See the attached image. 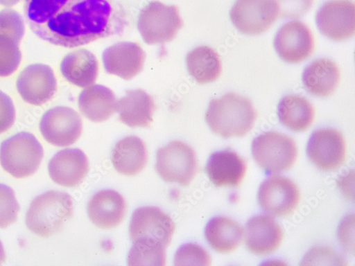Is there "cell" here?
<instances>
[{
    "mask_svg": "<svg viewBox=\"0 0 355 266\" xmlns=\"http://www.w3.org/2000/svg\"><path fill=\"white\" fill-rule=\"evenodd\" d=\"M283 238L282 228L270 216L253 217L246 224V246L255 255L266 256L275 252L281 245Z\"/></svg>",
    "mask_w": 355,
    "mask_h": 266,
    "instance_id": "cell-19",
    "label": "cell"
},
{
    "mask_svg": "<svg viewBox=\"0 0 355 266\" xmlns=\"http://www.w3.org/2000/svg\"><path fill=\"white\" fill-rule=\"evenodd\" d=\"M198 170L196 154L184 142L173 141L157 151L156 170L165 182L189 186Z\"/></svg>",
    "mask_w": 355,
    "mask_h": 266,
    "instance_id": "cell-8",
    "label": "cell"
},
{
    "mask_svg": "<svg viewBox=\"0 0 355 266\" xmlns=\"http://www.w3.org/2000/svg\"><path fill=\"white\" fill-rule=\"evenodd\" d=\"M187 65L189 74L200 84L216 81L223 71L219 54L205 46H198L187 54Z\"/></svg>",
    "mask_w": 355,
    "mask_h": 266,
    "instance_id": "cell-29",
    "label": "cell"
},
{
    "mask_svg": "<svg viewBox=\"0 0 355 266\" xmlns=\"http://www.w3.org/2000/svg\"><path fill=\"white\" fill-rule=\"evenodd\" d=\"M51 180L64 187L79 186L89 170L87 156L78 149H67L58 152L50 160L48 166Z\"/></svg>",
    "mask_w": 355,
    "mask_h": 266,
    "instance_id": "cell-18",
    "label": "cell"
},
{
    "mask_svg": "<svg viewBox=\"0 0 355 266\" xmlns=\"http://www.w3.org/2000/svg\"><path fill=\"white\" fill-rule=\"evenodd\" d=\"M300 192L286 177H270L261 185L258 200L261 209L273 217H285L294 212L300 204Z\"/></svg>",
    "mask_w": 355,
    "mask_h": 266,
    "instance_id": "cell-10",
    "label": "cell"
},
{
    "mask_svg": "<svg viewBox=\"0 0 355 266\" xmlns=\"http://www.w3.org/2000/svg\"><path fill=\"white\" fill-rule=\"evenodd\" d=\"M279 15L278 0H236L230 12L236 28L250 36L268 31Z\"/></svg>",
    "mask_w": 355,
    "mask_h": 266,
    "instance_id": "cell-9",
    "label": "cell"
},
{
    "mask_svg": "<svg viewBox=\"0 0 355 266\" xmlns=\"http://www.w3.org/2000/svg\"><path fill=\"white\" fill-rule=\"evenodd\" d=\"M25 33L22 17L12 9L0 12V77L13 74L21 60L19 44Z\"/></svg>",
    "mask_w": 355,
    "mask_h": 266,
    "instance_id": "cell-12",
    "label": "cell"
},
{
    "mask_svg": "<svg viewBox=\"0 0 355 266\" xmlns=\"http://www.w3.org/2000/svg\"><path fill=\"white\" fill-rule=\"evenodd\" d=\"M20 2V0H0V4L6 7H12Z\"/></svg>",
    "mask_w": 355,
    "mask_h": 266,
    "instance_id": "cell-36",
    "label": "cell"
},
{
    "mask_svg": "<svg viewBox=\"0 0 355 266\" xmlns=\"http://www.w3.org/2000/svg\"><path fill=\"white\" fill-rule=\"evenodd\" d=\"M24 13L39 38L71 48L121 35L128 24L114 0H25Z\"/></svg>",
    "mask_w": 355,
    "mask_h": 266,
    "instance_id": "cell-1",
    "label": "cell"
},
{
    "mask_svg": "<svg viewBox=\"0 0 355 266\" xmlns=\"http://www.w3.org/2000/svg\"><path fill=\"white\" fill-rule=\"evenodd\" d=\"M257 117L252 101L233 93L213 99L205 115L211 131L224 139L245 136L254 127Z\"/></svg>",
    "mask_w": 355,
    "mask_h": 266,
    "instance_id": "cell-2",
    "label": "cell"
},
{
    "mask_svg": "<svg viewBox=\"0 0 355 266\" xmlns=\"http://www.w3.org/2000/svg\"><path fill=\"white\" fill-rule=\"evenodd\" d=\"M281 18L304 16L311 8L313 0H278Z\"/></svg>",
    "mask_w": 355,
    "mask_h": 266,
    "instance_id": "cell-34",
    "label": "cell"
},
{
    "mask_svg": "<svg viewBox=\"0 0 355 266\" xmlns=\"http://www.w3.org/2000/svg\"><path fill=\"white\" fill-rule=\"evenodd\" d=\"M111 160L118 172L128 176L139 174L148 161L144 141L136 136H129L120 140L112 150Z\"/></svg>",
    "mask_w": 355,
    "mask_h": 266,
    "instance_id": "cell-26",
    "label": "cell"
},
{
    "mask_svg": "<svg viewBox=\"0 0 355 266\" xmlns=\"http://www.w3.org/2000/svg\"><path fill=\"white\" fill-rule=\"evenodd\" d=\"M175 265H210V254L196 244H188L177 251L174 258Z\"/></svg>",
    "mask_w": 355,
    "mask_h": 266,
    "instance_id": "cell-31",
    "label": "cell"
},
{
    "mask_svg": "<svg viewBox=\"0 0 355 266\" xmlns=\"http://www.w3.org/2000/svg\"><path fill=\"white\" fill-rule=\"evenodd\" d=\"M280 123L287 129L302 132L307 130L313 124L315 109L305 98L297 95L284 97L278 105Z\"/></svg>",
    "mask_w": 355,
    "mask_h": 266,
    "instance_id": "cell-28",
    "label": "cell"
},
{
    "mask_svg": "<svg viewBox=\"0 0 355 266\" xmlns=\"http://www.w3.org/2000/svg\"><path fill=\"white\" fill-rule=\"evenodd\" d=\"M60 69L69 82L86 88L96 82L99 73V63L92 52L82 48L68 53L63 58Z\"/></svg>",
    "mask_w": 355,
    "mask_h": 266,
    "instance_id": "cell-24",
    "label": "cell"
},
{
    "mask_svg": "<svg viewBox=\"0 0 355 266\" xmlns=\"http://www.w3.org/2000/svg\"><path fill=\"white\" fill-rule=\"evenodd\" d=\"M19 209L13 190L0 184V229H6L15 222Z\"/></svg>",
    "mask_w": 355,
    "mask_h": 266,
    "instance_id": "cell-30",
    "label": "cell"
},
{
    "mask_svg": "<svg viewBox=\"0 0 355 266\" xmlns=\"http://www.w3.org/2000/svg\"><path fill=\"white\" fill-rule=\"evenodd\" d=\"M315 21L320 33L341 42L354 35L355 6L351 0H330L318 11Z\"/></svg>",
    "mask_w": 355,
    "mask_h": 266,
    "instance_id": "cell-13",
    "label": "cell"
},
{
    "mask_svg": "<svg viewBox=\"0 0 355 266\" xmlns=\"http://www.w3.org/2000/svg\"><path fill=\"white\" fill-rule=\"evenodd\" d=\"M252 151L259 166L270 174L288 170L298 157L295 141L276 132H266L254 139Z\"/></svg>",
    "mask_w": 355,
    "mask_h": 266,
    "instance_id": "cell-6",
    "label": "cell"
},
{
    "mask_svg": "<svg viewBox=\"0 0 355 266\" xmlns=\"http://www.w3.org/2000/svg\"><path fill=\"white\" fill-rule=\"evenodd\" d=\"M302 80L306 90L312 96L328 97L335 93L339 85L340 70L330 59H317L304 70Z\"/></svg>",
    "mask_w": 355,
    "mask_h": 266,
    "instance_id": "cell-23",
    "label": "cell"
},
{
    "mask_svg": "<svg viewBox=\"0 0 355 266\" xmlns=\"http://www.w3.org/2000/svg\"><path fill=\"white\" fill-rule=\"evenodd\" d=\"M17 91L27 103L40 106L50 101L57 91L51 68L42 64L26 67L17 80Z\"/></svg>",
    "mask_w": 355,
    "mask_h": 266,
    "instance_id": "cell-16",
    "label": "cell"
},
{
    "mask_svg": "<svg viewBox=\"0 0 355 266\" xmlns=\"http://www.w3.org/2000/svg\"><path fill=\"white\" fill-rule=\"evenodd\" d=\"M310 161L320 170L329 172L340 168L346 159V143L334 129H320L313 133L307 145Z\"/></svg>",
    "mask_w": 355,
    "mask_h": 266,
    "instance_id": "cell-15",
    "label": "cell"
},
{
    "mask_svg": "<svg viewBox=\"0 0 355 266\" xmlns=\"http://www.w3.org/2000/svg\"><path fill=\"white\" fill-rule=\"evenodd\" d=\"M114 92L102 85L86 87L78 97V107L81 113L94 123L107 121L116 111Z\"/></svg>",
    "mask_w": 355,
    "mask_h": 266,
    "instance_id": "cell-25",
    "label": "cell"
},
{
    "mask_svg": "<svg viewBox=\"0 0 355 266\" xmlns=\"http://www.w3.org/2000/svg\"><path fill=\"white\" fill-rule=\"evenodd\" d=\"M274 46L284 62L299 64L313 54L315 42L313 33L306 24L299 20H293L279 28Z\"/></svg>",
    "mask_w": 355,
    "mask_h": 266,
    "instance_id": "cell-14",
    "label": "cell"
},
{
    "mask_svg": "<svg viewBox=\"0 0 355 266\" xmlns=\"http://www.w3.org/2000/svg\"><path fill=\"white\" fill-rule=\"evenodd\" d=\"M73 211V200L70 195L51 190L32 202L26 215V224L35 234L47 238L61 231Z\"/></svg>",
    "mask_w": 355,
    "mask_h": 266,
    "instance_id": "cell-3",
    "label": "cell"
},
{
    "mask_svg": "<svg viewBox=\"0 0 355 266\" xmlns=\"http://www.w3.org/2000/svg\"><path fill=\"white\" fill-rule=\"evenodd\" d=\"M175 231L172 219L156 206H143L136 210L130 224L133 245L156 250L166 251Z\"/></svg>",
    "mask_w": 355,
    "mask_h": 266,
    "instance_id": "cell-4",
    "label": "cell"
},
{
    "mask_svg": "<svg viewBox=\"0 0 355 266\" xmlns=\"http://www.w3.org/2000/svg\"><path fill=\"white\" fill-rule=\"evenodd\" d=\"M156 109L154 98L137 89L127 91L126 96L116 103L119 121L130 127H149Z\"/></svg>",
    "mask_w": 355,
    "mask_h": 266,
    "instance_id": "cell-22",
    "label": "cell"
},
{
    "mask_svg": "<svg viewBox=\"0 0 355 266\" xmlns=\"http://www.w3.org/2000/svg\"><path fill=\"white\" fill-rule=\"evenodd\" d=\"M87 215L98 227L110 229L119 225L124 220L127 204L125 198L114 190L96 193L87 203Z\"/></svg>",
    "mask_w": 355,
    "mask_h": 266,
    "instance_id": "cell-21",
    "label": "cell"
},
{
    "mask_svg": "<svg viewBox=\"0 0 355 266\" xmlns=\"http://www.w3.org/2000/svg\"><path fill=\"white\" fill-rule=\"evenodd\" d=\"M129 265H165L166 251L132 246L128 258Z\"/></svg>",
    "mask_w": 355,
    "mask_h": 266,
    "instance_id": "cell-32",
    "label": "cell"
},
{
    "mask_svg": "<svg viewBox=\"0 0 355 266\" xmlns=\"http://www.w3.org/2000/svg\"><path fill=\"white\" fill-rule=\"evenodd\" d=\"M6 255L3 245L0 241V265H1L6 260Z\"/></svg>",
    "mask_w": 355,
    "mask_h": 266,
    "instance_id": "cell-37",
    "label": "cell"
},
{
    "mask_svg": "<svg viewBox=\"0 0 355 266\" xmlns=\"http://www.w3.org/2000/svg\"><path fill=\"white\" fill-rule=\"evenodd\" d=\"M207 241L216 251L227 254L241 245L244 235L241 225L226 217H216L207 224L205 229Z\"/></svg>",
    "mask_w": 355,
    "mask_h": 266,
    "instance_id": "cell-27",
    "label": "cell"
},
{
    "mask_svg": "<svg viewBox=\"0 0 355 266\" xmlns=\"http://www.w3.org/2000/svg\"><path fill=\"white\" fill-rule=\"evenodd\" d=\"M102 59L107 73L130 80L142 71L146 53L138 43L124 42L106 48Z\"/></svg>",
    "mask_w": 355,
    "mask_h": 266,
    "instance_id": "cell-17",
    "label": "cell"
},
{
    "mask_svg": "<svg viewBox=\"0 0 355 266\" xmlns=\"http://www.w3.org/2000/svg\"><path fill=\"white\" fill-rule=\"evenodd\" d=\"M183 26V19L175 6L155 1L146 6L138 19V30L149 45L172 42Z\"/></svg>",
    "mask_w": 355,
    "mask_h": 266,
    "instance_id": "cell-7",
    "label": "cell"
},
{
    "mask_svg": "<svg viewBox=\"0 0 355 266\" xmlns=\"http://www.w3.org/2000/svg\"><path fill=\"white\" fill-rule=\"evenodd\" d=\"M15 108L12 99L0 91V134L9 130L15 122Z\"/></svg>",
    "mask_w": 355,
    "mask_h": 266,
    "instance_id": "cell-35",
    "label": "cell"
},
{
    "mask_svg": "<svg viewBox=\"0 0 355 266\" xmlns=\"http://www.w3.org/2000/svg\"><path fill=\"white\" fill-rule=\"evenodd\" d=\"M205 171L216 186L236 188L244 179L247 164L238 154L227 150L214 153Z\"/></svg>",
    "mask_w": 355,
    "mask_h": 266,
    "instance_id": "cell-20",
    "label": "cell"
},
{
    "mask_svg": "<svg viewBox=\"0 0 355 266\" xmlns=\"http://www.w3.org/2000/svg\"><path fill=\"white\" fill-rule=\"evenodd\" d=\"M345 259L336 251L328 247H316L309 252L302 265H346Z\"/></svg>",
    "mask_w": 355,
    "mask_h": 266,
    "instance_id": "cell-33",
    "label": "cell"
},
{
    "mask_svg": "<svg viewBox=\"0 0 355 266\" xmlns=\"http://www.w3.org/2000/svg\"><path fill=\"white\" fill-rule=\"evenodd\" d=\"M43 157L42 144L29 132H19L0 145V163L17 179L33 175L39 169Z\"/></svg>",
    "mask_w": 355,
    "mask_h": 266,
    "instance_id": "cell-5",
    "label": "cell"
},
{
    "mask_svg": "<svg viewBox=\"0 0 355 266\" xmlns=\"http://www.w3.org/2000/svg\"><path fill=\"white\" fill-rule=\"evenodd\" d=\"M41 133L49 143L67 147L75 143L83 131L80 116L73 109L57 106L46 111L40 123Z\"/></svg>",
    "mask_w": 355,
    "mask_h": 266,
    "instance_id": "cell-11",
    "label": "cell"
}]
</instances>
